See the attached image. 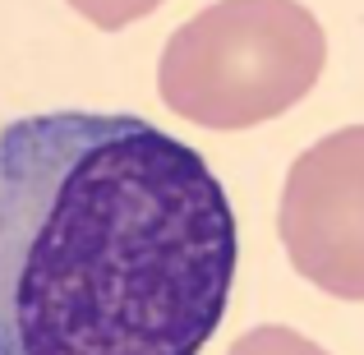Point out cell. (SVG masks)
Instances as JSON below:
<instances>
[{"mask_svg":"<svg viewBox=\"0 0 364 355\" xmlns=\"http://www.w3.org/2000/svg\"><path fill=\"white\" fill-rule=\"evenodd\" d=\"M235 258L222 180L152 120L42 111L0 129V355H203Z\"/></svg>","mask_w":364,"mask_h":355,"instance_id":"6da1fadb","label":"cell"},{"mask_svg":"<svg viewBox=\"0 0 364 355\" xmlns=\"http://www.w3.org/2000/svg\"><path fill=\"white\" fill-rule=\"evenodd\" d=\"M323 60V23L300 0H217L171 33L157 88L194 124L249 129L304 102Z\"/></svg>","mask_w":364,"mask_h":355,"instance_id":"7a4b0ae2","label":"cell"},{"mask_svg":"<svg viewBox=\"0 0 364 355\" xmlns=\"http://www.w3.org/2000/svg\"><path fill=\"white\" fill-rule=\"evenodd\" d=\"M277 231L309 286L337 300H364V124L332 129L295 157Z\"/></svg>","mask_w":364,"mask_h":355,"instance_id":"3957f363","label":"cell"},{"mask_svg":"<svg viewBox=\"0 0 364 355\" xmlns=\"http://www.w3.org/2000/svg\"><path fill=\"white\" fill-rule=\"evenodd\" d=\"M231 355H328V351H323L318 341L291 332V328H277V323H267V328L245 332V337L231 346Z\"/></svg>","mask_w":364,"mask_h":355,"instance_id":"277c9868","label":"cell"},{"mask_svg":"<svg viewBox=\"0 0 364 355\" xmlns=\"http://www.w3.org/2000/svg\"><path fill=\"white\" fill-rule=\"evenodd\" d=\"M74 9H79L88 23L107 28V33H116V28H129L134 18L152 14L157 5H166V0H70Z\"/></svg>","mask_w":364,"mask_h":355,"instance_id":"5b68a950","label":"cell"}]
</instances>
